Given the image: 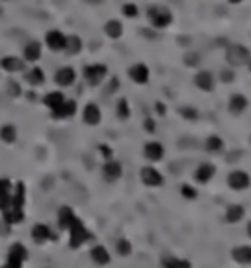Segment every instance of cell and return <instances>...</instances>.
I'll use <instances>...</instances> for the list:
<instances>
[{"mask_svg": "<svg viewBox=\"0 0 251 268\" xmlns=\"http://www.w3.org/2000/svg\"><path fill=\"white\" fill-rule=\"evenodd\" d=\"M67 231H69V247L73 250L81 249L87 241H89L90 237V231L85 227V223H83V219H79V217H75L71 221V225L67 227Z\"/></svg>", "mask_w": 251, "mask_h": 268, "instance_id": "cell-1", "label": "cell"}, {"mask_svg": "<svg viewBox=\"0 0 251 268\" xmlns=\"http://www.w3.org/2000/svg\"><path fill=\"white\" fill-rule=\"evenodd\" d=\"M147 20H149V24H151L155 30H165V28L171 26L173 14H171L167 8H163V6H151V8L147 10Z\"/></svg>", "mask_w": 251, "mask_h": 268, "instance_id": "cell-2", "label": "cell"}, {"mask_svg": "<svg viewBox=\"0 0 251 268\" xmlns=\"http://www.w3.org/2000/svg\"><path fill=\"white\" fill-rule=\"evenodd\" d=\"M106 74H108V67L106 65H100V63L85 65V69H83V78L87 80V84H90V86L102 84V80L106 78Z\"/></svg>", "mask_w": 251, "mask_h": 268, "instance_id": "cell-3", "label": "cell"}, {"mask_svg": "<svg viewBox=\"0 0 251 268\" xmlns=\"http://www.w3.org/2000/svg\"><path fill=\"white\" fill-rule=\"evenodd\" d=\"M28 260V249L22 245V243H14L10 249H8V254H6V266L8 268H24V262Z\"/></svg>", "mask_w": 251, "mask_h": 268, "instance_id": "cell-4", "label": "cell"}, {"mask_svg": "<svg viewBox=\"0 0 251 268\" xmlns=\"http://www.w3.org/2000/svg\"><path fill=\"white\" fill-rule=\"evenodd\" d=\"M228 186L235 190V192H243V190H247L251 186V176L249 172H245V170H232L230 174H228Z\"/></svg>", "mask_w": 251, "mask_h": 268, "instance_id": "cell-5", "label": "cell"}, {"mask_svg": "<svg viewBox=\"0 0 251 268\" xmlns=\"http://www.w3.org/2000/svg\"><path fill=\"white\" fill-rule=\"evenodd\" d=\"M140 178L144 182L145 186H149V188H159L165 184V178H163V174L155 168V166H144L142 170H140Z\"/></svg>", "mask_w": 251, "mask_h": 268, "instance_id": "cell-6", "label": "cell"}, {"mask_svg": "<svg viewBox=\"0 0 251 268\" xmlns=\"http://www.w3.org/2000/svg\"><path fill=\"white\" fill-rule=\"evenodd\" d=\"M32 241L37 243V245H43V243H47V241H57V233L51 231V227L49 225H45V223H36L34 227H32Z\"/></svg>", "mask_w": 251, "mask_h": 268, "instance_id": "cell-7", "label": "cell"}, {"mask_svg": "<svg viewBox=\"0 0 251 268\" xmlns=\"http://www.w3.org/2000/svg\"><path fill=\"white\" fill-rule=\"evenodd\" d=\"M2 212V221L10 227V225H16V223H22L24 221V208H18V206H14L12 202L6 206V208H2L0 210Z\"/></svg>", "mask_w": 251, "mask_h": 268, "instance_id": "cell-8", "label": "cell"}, {"mask_svg": "<svg viewBox=\"0 0 251 268\" xmlns=\"http://www.w3.org/2000/svg\"><path fill=\"white\" fill-rule=\"evenodd\" d=\"M65 43H67V36L61 30H51L45 34V45L51 51H65Z\"/></svg>", "mask_w": 251, "mask_h": 268, "instance_id": "cell-9", "label": "cell"}, {"mask_svg": "<svg viewBox=\"0 0 251 268\" xmlns=\"http://www.w3.org/2000/svg\"><path fill=\"white\" fill-rule=\"evenodd\" d=\"M75 114H77V102L75 100H67V98L55 110H51V118L53 120H69Z\"/></svg>", "mask_w": 251, "mask_h": 268, "instance_id": "cell-10", "label": "cell"}, {"mask_svg": "<svg viewBox=\"0 0 251 268\" xmlns=\"http://www.w3.org/2000/svg\"><path fill=\"white\" fill-rule=\"evenodd\" d=\"M55 84L61 86V88H67V86H73L75 80H77V71L73 67H61L59 71L55 72L53 76Z\"/></svg>", "mask_w": 251, "mask_h": 268, "instance_id": "cell-11", "label": "cell"}, {"mask_svg": "<svg viewBox=\"0 0 251 268\" xmlns=\"http://www.w3.org/2000/svg\"><path fill=\"white\" fill-rule=\"evenodd\" d=\"M122 174H124V168H122V164L118 161H114V159H110L102 164V176L106 182H116V180L122 178Z\"/></svg>", "mask_w": 251, "mask_h": 268, "instance_id": "cell-12", "label": "cell"}, {"mask_svg": "<svg viewBox=\"0 0 251 268\" xmlns=\"http://www.w3.org/2000/svg\"><path fill=\"white\" fill-rule=\"evenodd\" d=\"M144 157L149 162H159L165 157V147L159 141H147L144 145Z\"/></svg>", "mask_w": 251, "mask_h": 268, "instance_id": "cell-13", "label": "cell"}, {"mask_svg": "<svg viewBox=\"0 0 251 268\" xmlns=\"http://www.w3.org/2000/svg\"><path fill=\"white\" fill-rule=\"evenodd\" d=\"M89 256L96 266H106V264H110V260H112L110 250H108L104 245H94V247L90 249Z\"/></svg>", "mask_w": 251, "mask_h": 268, "instance_id": "cell-14", "label": "cell"}, {"mask_svg": "<svg viewBox=\"0 0 251 268\" xmlns=\"http://www.w3.org/2000/svg\"><path fill=\"white\" fill-rule=\"evenodd\" d=\"M24 67H26V61L16 55H6L0 59V69L6 72H20L24 71Z\"/></svg>", "mask_w": 251, "mask_h": 268, "instance_id": "cell-15", "label": "cell"}, {"mask_svg": "<svg viewBox=\"0 0 251 268\" xmlns=\"http://www.w3.org/2000/svg\"><path fill=\"white\" fill-rule=\"evenodd\" d=\"M128 74L136 84H147L149 82V67L144 63H136L134 67H130Z\"/></svg>", "mask_w": 251, "mask_h": 268, "instance_id": "cell-16", "label": "cell"}, {"mask_svg": "<svg viewBox=\"0 0 251 268\" xmlns=\"http://www.w3.org/2000/svg\"><path fill=\"white\" fill-rule=\"evenodd\" d=\"M100 120H102V112H100V108L96 106V104H87V106L83 108V122L87 125H98L100 124Z\"/></svg>", "mask_w": 251, "mask_h": 268, "instance_id": "cell-17", "label": "cell"}, {"mask_svg": "<svg viewBox=\"0 0 251 268\" xmlns=\"http://www.w3.org/2000/svg\"><path fill=\"white\" fill-rule=\"evenodd\" d=\"M214 174H216L214 164H210V162H202L197 170H195V180H197L198 184H208L210 180L214 178Z\"/></svg>", "mask_w": 251, "mask_h": 268, "instance_id": "cell-18", "label": "cell"}, {"mask_svg": "<svg viewBox=\"0 0 251 268\" xmlns=\"http://www.w3.org/2000/svg\"><path fill=\"white\" fill-rule=\"evenodd\" d=\"M226 57H228V63H232V65H243L247 61V57H249V51L243 45H232L228 49Z\"/></svg>", "mask_w": 251, "mask_h": 268, "instance_id": "cell-19", "label": "cell"}, {"mask_svg": "<svg viewBox=\"0 0 251 268\" xmlns=\"http://www.w3.org/2000/svg\"><path fill=\"white\" fill-rule=\"evenodd\" d=\"M195 84H197L202 92H212V90H214V84H216L214 74L208 71L197 72V76H195Z\"/></svg>", "mask_w": 251, "mask_h": 268, "instance_id": "cell-20", "label": "cell"}, {"mask_svg": "<svg viewBox=\"0 0 251 268\" xmlns=\"http://www.w3.org/2000/svg\"><path fill=\"white\" fill-rule=\"evenodd\" d=\"M232 258L237 264L251 266V247L249 245H237L232 249Z\"/></svg>", "mask_w": 251, "mask_h": 268, "instance_id": "cell-21", "label": "cell"}, {"mask_svg": "<svg viewBox=\"0 0 251 268\" xmlns=\"http://www.w3.org/2000/svg\"><path fill=\"white\" fill-rule=\"evenodd\" d=\"M247 104H249V100L243 94H233L230 98V102H228V110L232 112L233 116H241L247 110Z\"/></svg>", "mask_w": 251, "mask_h": 268, "instance_id": "cell-22", "label": "cell"}, {"mask_svg": "<svg viewBox=\"0 0 251 268\" xmlns=\"http://www.w3.org/2000/svg\"><path fill=\"white\" fill-rule=\"evenodd\" d=\"M39 57H41V43H37V41L26 43L22 59H24L26 63H36V61H39Z\"/></svg>", "mask_w": 251, "mask_h": 268, "instance_id": "cell-23", "label": "cell"}, {"mask_svg": "<svg viewBox=\"0 0 251 268\" xmlns=\"http://www.w3.org/2000/svg\"><path fill=\"white\" fill-rule=\"evenodd\" d=\"M161 268H193V262L173 254H165L161 256Z\"/></svg>", "mask_w": 251, "mask_h": 268, "instance_id": "cell-24", "label": "cell"}, {"mask_svg": "<svg viewBox=\"0 0 251 268\" xmlns=\"http://www.w3.org/2000/svg\"><path fill=\"white\" fill-rule=\"evenodd\" d=\"M243 215H245V208H243L241 204H232V206L226 208L224 219H226L228 223H239V221L243 219Z\"/></svg>", "mask_w": 251, "mask_h": 268, "instance_id": "cell-25", "label": "cell"}, {"mask_svg": "<svg viewBox=\"0 0 251 268\" xmlns=\"http://www.w3.org/2000/svg\"><path fill=\"white\" fill-rule=\"evenodd\" d=\"M16 139H18V129H16V125L4 124L0 127V141H2V143L12 145V143H16Z\"/></svg>", "mask_w": 251, "mask_h": 268, "instance_id": "cell-26", "label": "cell"}, {"mask_svg": "<svg viewBox=\"0 0 251 268\" xmlns=\"http://www.w3.org/2000/svg\"><path fill=\"white\" fill-rule=\"evenodd\" d=\"M63 100H65V94H63L61 90H51V92H47V94L43 96V100H41V102H43V106L51 112V110H55V108L59 106Z\"/></svg>", "mask_w": 251, "mask_h": 268, "instance_id": "cell-27", "label": "cell"}, {"mask_svg": "<svg viewBox=\"0 0 251 268\" xmlns=\"http://www.w3.org/2000/svg\"><path fill=\"white\" fill-rule=\"evenodd\" d=\"M75 217H77V215L73 212V208H69V206H61L59 212H57V223H59L61 229H67Z\"/></svg>", "mask_w": 251, "mask_h": 268, "instance_id": "cell-28", "label": "cell"}, {"mask_svg": "<svg viewBox=\"0 0 251 268\" xmlns=\"http://www.w3.org/2000/svg\"><path fill=\"white\" fill-rule=\"evenodd\" d=\"M104 34H106L110 39H120L122 34H124V26L120 20H108L104 24Z\"/></svg>", "mask_w": 251, "mask_h": 268, "instance_id": "cell-29", "label": "cell"}, {"mask_svg": "<svg viewBox=\"0 0 251 268\" xmlns=\"http://www.w3.org/2000/svg\"><path fill=\"white\" fill-rule=\"evenodd\" d=\"M12 200V182L8 178H0V210L6 208Z\"/></svg>", "mask_w": 251, "mask_h": 268, "instance_id": "cell-30", "label": "cell"}, {"mask_svg": "<svg viewBox=\"0 0 251 268\" xmlns=\"http://www.w3.org/2000/svg\"><path fill=\"white\" fill-rule=\"evenodd\" d=\"M26 80L32 84V86H41L45 82V72L41 71L39 67H34L26 72Z\"/></svg>", "mask_w": 251, "mask_h": 268, "instance_id": "cell-31", "label": "cell"}, {"mask_svg": "<svg viewBox=\"0 0 251 268\" xmlns=\"http://www.w3.org/2000/svg\"><path fill=\"white\" fill-rule=\"evenodd\" d=\"M65 51L69 55H79L83 51V39L79 36H69L67 43H65Z\"/></svg>", "mask_w": 251, "mask_h": 268, "instance_id": "cell-32", "label": "cell"}, {"mask_svg": "<svg viewBox=\"0 0 251 268\" xmlns=\"http://www.w3.org/2000/svg\"><path fill=\"white\" fill-rule=\"evenodd\" d=\"M204 149H206L208 153H220V151L224 149V141H222V137H218V135H210V137L204 141Z\"/></svg>", "mask_w": 251, "mask_h": 268, "instance_id": "cell-33", "label": "cell"}, {"mask_svg": "<svg viewBox=\"0 0 251 268\" xmlns=\"http://www.w3.org/2000/svg\"><path fill=\"white\" fill-rule=\"evenodd\" d=\"M116 116H118L122 122H126V120L132 116V110H130V104H128L126 98H120V100H118V104H116Z\"/></svg>", "mask_w": 251, "mask_h": 268, "instance_id": "cell-34", "label": "cell"}, {"mask_svg": "<svg viewBox=\"0 0 251 268\" xmlns=\"http://www.w3.org/2000/svg\"><path fill=\"white\" fill-rule=\"evenodd\" d=\"M116 252H118V256H130L134 252V247H132V243L128 239L122 237V239L116 241Z\"/></svg>", "mask_w": 251, "mask_h": 268, "instance_id": "cell-35", "label": "cell"}, {"mask_svg": "<svg viewBox=\"0 0 251 268\" xmlns=\"http://www.w3.org/2000/svg\"><path fill=\"white\" fill-rule=\"evenodd\" d=\"M180 196L184 198V200H197L198 192H197V188H193L191 184H182V186H180Z\"/></svg>", "mask_w": 251, "mask_h": 268, "instance_id": "cell-36", "label": "cell"}, {"mask_svg": "<svg viewBox=\"0 0 251 268\" xmlns=\"http://www.w3.org/2000/svg\"><path fill=\"white\" fill-rule=\"evenodd\" d=\"M179 112H180V116H182L184 120H189V122H195V120H198V110H195V108L184 106V108H180Z\"/></svg>", "mask_w": 251, "mask_h": 268, "instance_id": "cell-37", "label": "cell"}, {"mask_svg": "<svg viewBox=\"0 0 251 268\" xmlns=\"http://www.w3.org/2000/svg\"><path fill=\"white\" fill-rule=\"evenodd\" d=\"M122 12H124L126 18H136L138 16V6L134 2H128V4L122 6Z\"/></svg>", "mask_w": 251, "mask_h": 268, "instance_id": "cell-38", "label": "cell"}, {"mask_svg": "<svg viewBox=\"0 0 251 268\" xmlns=\"http://www.w3.org/2000/svg\"><path fill=\"white\" fill-rule=\"evenodd\" d=\"M98 153H100V155H102L106 161H110V159L114 157V151H112V147H110V145H106V143L98 145Z\"/></svg>", "mask_w": 251, "mask_h": 268, "instance_id": "cell-39", "label": "cell"}, {"mask_svg": "<svg viewBox=\"0 0 251 268\" xmlns=\"http://www.w3.org/2000/svg\"><path fill=\"white\" fill-rule=\"evenodd\" d=\"M8 92H10L12 96H20V94H22V90H20V84H18V82L10 80V82H8Z\"/></svg>", "mask_w": 251, "mask_h": 268, "instance_id": "cell-40", "label": "cell"}, {"mask_svg": "<svg viewBox=\"0 0 251 268\" xmlns=\"http://www.w3.org/2000/svg\"><path fill=\"white\" fill-rule=\"evenodd\" d=\"M144 127H145V131H149V133H153V131H155V122H153L151 118H145Z\"/></svg>", "mask_w": 251, "mask_h": 268, "instance_id": "cell-41", "label": "cell"}, {"mask_svg": "<svg viewBox=\"0 0 251 268\" xmlns=\"http://www.w3.org/2000/svg\"><path fill=\"white\" fill-rule=\"evenodd\" d=\"M155 106H157V114H159V116H165V114H167V106H163V102H157Z\"/></svg>", "mask_w": 251, "mask_h": 268, "instance_id": "cell-42", "label": "cell"}, {"mask_svg": "<svg viewBox=\"0 0 251 268\" xmlns=\"http://www.w3.org/2000/svg\"><path fill=\"white\" fill-rule=\"evenodd\" d=\"M247 235H249V237H251V221H249V223H247Z\"/></svg>", "mask_w": 251, "mask_h": 268, "instance_id": "cell-43", "label": "cell"}, {"mask_svg": "<svg viewBox=\"0 0 251 268\" xmlns=\"http://www.w3.org/2000/svg\"><path fill=\"white\" fill-rule=\"evenodd\" d=\"M228 2H232V4H239V2H243V0H228Z\"/></svg>", "mask_w": 251, "mask_h": 268, "instance_id": "cell-44", "label": "cell"}, {"mask_svg": "<svg viewBox=\"0 0 251 268\" xmlns=\"http://www.w3.org/2000/svg\"><path fill=\"white\" fill-rule=\"evenodd\" d=\"M0 268H8V266H6V264H2V266H0Z\"/></svg>", "mask_w": 251, "mask_h": 268, "instance_id": "cell-45", "label": "cell"}]
</instances>
